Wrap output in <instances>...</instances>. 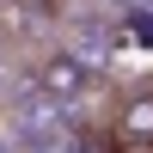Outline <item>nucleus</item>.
<instances>
[{
	"instance_id": "2",
	"label": "nucleus",
	"mask_w": 153,
	"mask_h": 153,
	"mask_svg": "<svg viewBox=\"0 0 153 153\" xmlns=\"http://www.w3.org/2000/svg\"><path fill=\"white\" fill-rule=\"evenodd\" d=\"M117 141L153 153V86H141V92H129L117 104Z\"/></svg>"
},
{
	"instance_id": "3",
	"label": "nucleus",
	"mask_w": 153,
	"mask_h": 153,
	"mask_svg": "<svg viewBox=\"0 0 153 153\" xmlns=\"http://www.w3.org/2000/svg\"><path fill=\"white\" fill-rule=\"evenodd\" d=\"M104 6H117V12H129V19H141V12H153V0H104Z\"/></svg>"
},
{
	"instance_id": "4",
	"label": "nucleus",
	"mask_w": 153,
	"mask_h": 153,
	"mask_svg": "<svg viewBox=\"0 0 153 153\" xmlns=\"http://www.w3.org/2000/svg\"><path fill=\"white\" fill-rule=\"evenodd\" d=\"M0 153H19V141H12V135H0Z\"/></svg>"
},
{
	"instance_id": "1",
	"label": "nucleus",
	"mask_w": 153,
	"mask_h": 153,
	"mask_svg": "<svg viewBox=\"0 0 153 153\" xmlns=\"http://www.w3.org/2000/svg\"><path fill=\"white\" fill-rule=\"evenodd\" d=\"M25 80H31L37 92H43L49 104H55V110H68V117H74V110H80L86 98H92L98 74L86 68V61L74 55V49H43V55L31 61V74H25Z\"/></svg>"
}]
</instances>
